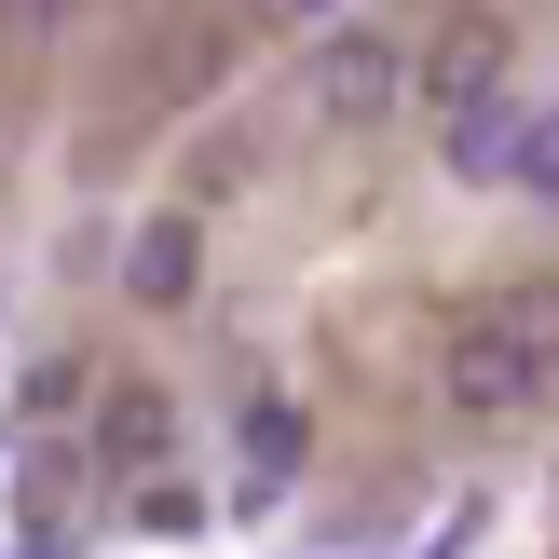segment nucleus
I'll use <instances>...</instances> for the list:
<instances>
[{
  "label": "nucleus",
  "instance_id": "6",
  "mask_svg": "<svg viewBox=\"0 0 559 559\" xmlns=\"http://www.w3.org/2000/svg\"><path fill=\"white\" fill-rule=\"evenodd\" d=\"M506 191H533V205H559V96L519 109V151H506Z\"/></svg>",
  "mask_w": 559,
  "mask_h": 559
},
{
  "label": "nucleus",
  "instance_id": "7",
  "mask_svg": "<svg viewBox=\"0 0 559 559\" xmlns=\"http://www.w3.org/2000/svg\"><path fill=\"white\" fill-rule=\"evenodd\" d=\"M246 464H260V478L300 464V409H287V396H246Z\"/></svg>",
  "mask_w": 559,
  "mask_h": 559
},
{
  "label": "nucleus",
  "instance_id": "3",
  "mask_svg": "<svg viewBox=\"0 0 559 559\" xmlns=\"http://www.w3.org/2000/svg\"><path fill=\"white\" fill-rule=\"evenodd\" d=\"M491 96H506V27H491V14H451L424 41V109H491Z\"/></svg>",
  "mask_w": 559,
  "mask_h": 559
},
{
  "label": "nucleus",
  "instance_id": "5",
  "mask_svg": "<svg viewBox=\"0 0 559 559\" xmlns=\"http://www.w3.org/2000/svg\"><path fill=\"white\" fill-rule=\"evenodd\" d=\"M164 437H178V409H164L151 382H109V424H96V451H109V464H164Z\"/></svg>",
  "mask_w": 559,
  "mask_h": 559
},
{
  "label": "nucleus",
  "instance_id": "8",
  "mask_svg": "<svg viewBox=\"0 0 559 559\" xmlns=\"http://www.w3.org/2000/svg\"><path fill=\"white\" fill-rule=\"evenodd\" d=\"M0 14H14V27H69V0H0Z\"/></svg>",
  "mask_w": 559,
  "mask_h": 559
},
{
  "label": "nucleus",
  "instance_id": "1",
  "mask_svg": "<svg viewBox=\"0 0 559 559\" xmlns=\"http://www.w3.org/2000/svg\"><path fill=\"white\" fill-rule=\"evenodd\" d=\"M546 396H559V287L491 300V314L451 328V409L464 424H533Z\"/></svg>",
  "mask_w": 559,
  "mask_h": 559
},
{
  "label": "nucleus",
  "instance_id": "9",
  "mask_svg": "<svg viewBox=\"0 0 559 559\" xmlns=\"http://www.w3.org/2000/svg\"><path fill=\"white\" fill-rule=\"evenodd\" d=\"M273 14H287V27H314V14H342V0H273Z\"/></svg>",
  "mask_w": 559,
  "mask_h": 559
},
{
  "label": "nucleus",
  "instance_id": "2",
  "mask_svg": "<svg viewBox=\"0 0 559 559\" xmlns=\"http://www.w3.org/2000/svg\"><path fill=\"white\" fill-rule=\"evenodd\" d=\"M396 96H424V55L382 41V27H342V41L314 55V109H342V123H369V109H396Z\"/></svg>",
  "mask_w": 559,
  "mask_h": 559
},
{
  "label": "nucleus",
  "instance_id": "4",
  "mask_svg": "<svg viewBox=\"0 0 559 559\" xmlns=\"http://www.w3.org/2000/svg\"><path fill=\"white\" fill-rule=\"evenodd\" d=\"M191 273H205V233H191L178 205H164V218H136V246H123V287L151 300V314H164V300H191Z\"/></svg>",
  "mask_w": 559,
  "mask_h": 559
}]
</instances>
